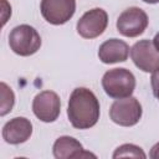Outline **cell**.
Segmentation results:
<instances>
[{"mask_svg":"<svg viewBox=\"0 0 159 159\" xmlns=\"http://www.w3.org/2000/svg\"><path fill=\"white\" fill-rule=\"evenodd\" d=\"M149 157L152 159H159V143L154 144L150 149V153H149Z\"/></svg>","mask_w":159,"mask_h":159,"instance_id":"17","label":"cell"},{"mask_svg":"<svg viewBox=\"0 0 159 159\" xmlns=\"http://www.w3.org/2000/svg\"><path fill=\"white\" fill-rule=\"evenodd\" d=\"M32 134V124L25 117H15L2 127V138L9 144L25 143Z\"/></svg>","mask_w":159,"mask_h":159,"instance_id":"10","label":"cell"},{"mask_svg":"<svg viewBox=\"0 0 159 159\" xmlns=\"http://www.w3.org/2000/svg\"><path fill=\"white\" fill-rule=\"evenodd\" d=\"M53 157L57 159H68V158H84V157H93L96 158V155L84 152L82 144L68 135H63L60 137L58 139H56L53 148Z\"/></svg>","mask_w":159,"mask_h":159,"instance_id":"12","label":"cell"},{"mask_svg":"<svg viewBox=\"0 0 159 159\" xmlns=\"http://www.w3.org/2000/svg\"><path fill=\"white\" fill-rule=\"evenodd\" d=\"M125 157H132V158H147L145 153L143 149L138 145L134 144H123L116 149L113 153V158H125Z\"/></svg>","mask_w":159,"mask_h":159,"instance_id":"14","label":"cell"},{"mask_svg":"<svg viewBox=\"0 0 159 159\" xmlns=\"http://www.w3.org/2000/svg\"><path fill=\"white\" fill-rule=\"evenodd\" d=\"M108 25V15L101 7H94L82 15L77 22V32L83 39H96L104 32Z\"/></svg>","mask_w":159,"mask_h":159,"instance_id":"6","label":"cell"},{"mask_svg":"<svg viewBox=\"0 0 159 159\" xmlns=\"http://www.w3.org/2000/svg\"><path fill=\"white\" fill-rule=\"evenodd\" d=\"M0 94H1V102H0V116H6L9 112H11L14 103H15V94L12 89L5 83H0Z\"/></svg>","mask_w":159,"mask_h":159,"instance_id":"13","label":"cell"},{"mask_svg":"<svg viewBox=\"0 0 159 159\" xmlns=\"http://www.w3.org/2000/svg\"><path fill=\"white\" fill-rule=\"evenodd\" d=\"M130 57L134 65L143 72H154L159 68V51L149 40H140L130 48Z\"/></svg>","mask_w":159,"mask_h":159,"instance_id":"8","label":"cell"},{"mask_svg":"<svg viewBox=\"0 0 159 159\" xmlns=\"http://www.w3.org/2000/svg\"><path fill=\"white\" fill-rule=\"evenodd\" d=\"M150 84H152L153 94L159 99V68L153 72L152 78H150Z\"/></svg>","mask_w":159,"mask_h":159,"instance_id":"15","label":"cell"},{"mask_svg":"<svg viewBox=\"0 0 159 159\" xmlns=\"http://www.w3.org/2000/svg\"><path fill=\"white\" fill-rule=\"evenodd\" d=\"M1 20H2V26L6 24L7 19L11 16V6L7 4L6 0H1Z\"/></svg>","mask_w":159,"mask_h":159,"instance_id":"16","label":"cell"},{"mask_svg":"<svg viewBox=\"0 0 159 159\" xmlns=\"http://www.w3.org/2000/svg\"><path fill=\"white\" fill-rule=\"evenodd\" d=\"M10 48L19 56H31L41 47L39 32L30 25L15 26L9 35Z\"/></svg>","mask_w":159,"mask_h":159,"instance_id":"3","label":"cell"},{"mask_svg":"<svg viewBox=\"0 0 159 159\" xmlns=\"http://www.w3.org/2000/svg\"><path fill=\"white\" fill-rule=\"evenodd\" d=\"M34 114L45 123L55 122L61 112V101L57 93L52 91H42L35 96L32 102Z\"/></svg>","mask_w":159,"mask_h":159,"instance_id":"7","label":"cell"},{"mask_svg":"<svg viewBox=\"0 0 159 159\" xmlns=\"http://www.w3.org/2000/svg\"><path fill=\"white\" fill-rule=\"evenodd\" d=\"M129 55V46L119 39H109L98 48V57L103 63L124 62Z\"/></svg>","mask_w":159,"mask_h":159,"instance_id":"11","label":"cell"},{"mask_svg":"<svg viewBox=\"0 0 159 159\" xmlns=\"http://www.w3.org/2000/svg\"><path fill=\"white\" fill-rule=\"evenodd\" d=\"M144 2H147V4H157V2H159V0H143Z\"/></svg>","mask_w":159,"mask_h":159,"instance_id":"19","label":"cell"},{"mask_svg":"<svg viewBox=\"0 0 159 159\" xmlns=\"http://www.w3.org/2000/svg\"><path fill=\"white\" fill-rule=\"evenodd\" d=\"M153 43H154V46H155V48L159 51V32L154 36V39H153Z\"/></svg>","mask_w":159,"mask_h":159,"instance_id":"18","label":"cell"},{"mask_svg":"<svg viewBox=\"0 0 159 159\" xmlns=\"http://www.w3.org/2000/svg\"><path fill=\"white\" fill-rule=\"evenodd\" d=\"M76 11V0H41V14L52 25L66 24Z\"/></svg>","mask_w":159,"mask_h":159,"instance_id":"9","label":"cell"},{"mask_svg":"<svg viewBox=\"0 0 159 159\" xmlns=\"http://www.w3.org/2000/svg\"><path fill=\"white\" fill-rule=\"evenodd\" d=\"M102 87L111 98H125L135 88V77L127 68H113L103 75Z\"/></svg>","mask_w":159,"mask_h":159,"instance_id":"2","label":"cell"},{"mask_svg":"<svg viewBox=\"0 0 159 159\" xmlns=\"http://www.w3.org/2000/svg\"><path fill=\"white\" fill-rule=\"evenodd\" d=\"M67 116L77 129H88L99 119V102L96 94L84 87L75 88L68 99Z\"/></svg>","mask_w":159,"mask_h":159,"instance_id":"1","label":"cell"},{"mask_svg":"<svg viewBox=\"0 0 159 159\" xmlns=\"http://www.w3.org/2000/svg\"><path fill=\"white\" fill-rule=\"evenodd\" d=\"M147 12L137 6L128 7L117 19V30L125 37H137L144 32L148 26Z\"/></svg>","mask_w":159,"mask_h":159,"instance_id":"5","label":"cell"},{"mask_svg":"<svg viewBox=\"0 0 159 159\" xmlns=\"http://www.w3.org/2000/svg\"><path fill=\"white\" fill-rule=\"evenodd\" d=\"M142 106L139 101L132 96L116 99L109 108L112 122L122 127L135 125L142 118Z\"/></svg>","mask_w":159,"mask_h":159,"instance_id":"4","label":"cell"}]
</instances>
